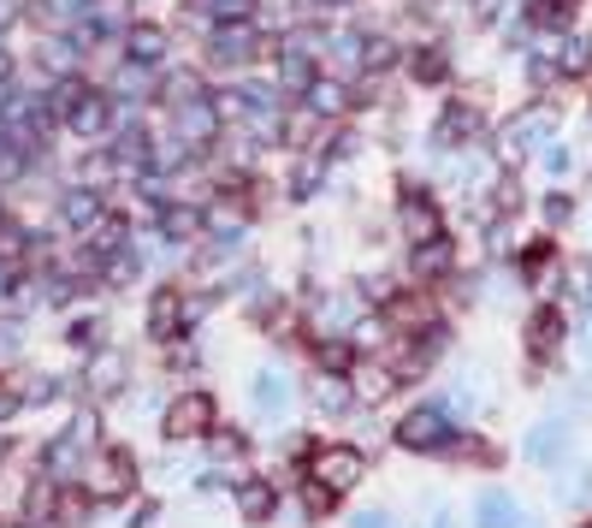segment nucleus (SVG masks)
<instances>
[{
  "mask_svg": "<svg viewBox=\"0 0 592 528\" xmlns=\"http://www.w3.org/2000/svg\"><path fill=\"white\" fill-rule=\"evenodd\" d=\"M450 434H457V416L445 404H421V410H409L397 422V446L404 451H445Z\"/></svg>",
  "mask_w": 592,
  "mask_h": 528,
  "instance_id": "nucleus-1",
  "label": "nucleus"
},
{
  "mask_svg": "<svg viewBox=\"0 0 592 528\" xmlns=\"http://www.w3.org/2000/svg\"><path fill=\"white\" fill-rule=\"evenodd\" d=\"M131 487H136V457L131 451L113 446V451H101L95 464H90V493H95L101 505H119Z\"/></svg>",
  "mask_w": 592,
  "mask_h": 528,
  "instance_id": "nucleus-2",
  "label": "nucleus"
},
{
  "mask_svg": "<svg viewBox=\"0 0 592 528\" xmlns=\"http://www.w3.org/2000/svg\"><path fill=\"white\" fill-rule=\"evenodd\" d=\"M90 451H95V416L83 410V416H72V428L48 446V475H54V481H60V475H72Z\"/></svg>",
  "mask_w": 592,
  "mask_h": 528,
  "instance_id": "nucleus-3",
  "label": "nucleus"
},
{
  "mask_svg": "<svg viewBox=\"0 0 592 528\" xmlns=\"http://www.w3.org/2000/svg\"><path fill=\"white\" fill-rule=\"evenodd\" d=\"M161 428H166V439L207 434V428H214V398H207V392H184V398H172L166 416H161Z\"/></svg>",
  "mask_w": 592,
  "mask_h": 528,
  "instance_id": "nucleus-4",
  "label": "nucleus"
},
{
  "mask_svg": "<svg viewBox=\"0 0 592 528\" xmlns=\"http://www.w3.org/2000/svg\"><path fill=\"white\" fill-rule=\"evenodd\" d=\"M397 226H404L409 244H427V237H439V202H432L421 184H404V196H397Z\"/></svg>",
  "mask_w": 592,
  "mask_h": 528,
  "instance_id": "nucleus-5",
  "label": "nucleus"
},
{
  "mask_svg": "<svg viewBox=\"0 0 592 528\" xmlns=\"http://www.w3.org/2000/svg\"><path fill=\"white\" fill-rule=\"evenodd\" d=\"M184 321H190V303L178 285H161V292L149 297V338H161V345H172V338L184 333Z\"/></svg>",
  "mask_w": 592,
  "mask_h": 528,
  "instance_id": "nucleus-6",
  "label": "nucleus"
},
{
  "mask_svg": "<svg viewBox=\"0 0 592 528\" xmlns=\"http://www.w3.org/2000/svg\"><path fill=\"white\" fill-rule=\"evenodd\" d=\"M315 481L333 487V493H350L361 481V451L356 446H326L315 451Z\"/></svg>",
  "mask_w": 592,
  "mask_h": 528,
  "instance_id": "nucleus-7",
  "label": "nucleus"
},
{
  "mask_svg": "<svg viewBox=\"0 0 592 528\" xmlns=\"http://www.w3.org/2000/svg\"><path fill=\"white\" fill-rule=\"evenodd\" d=\"M528 464H539V469H557L569 457V422L563 416H551V422H539V428L528 434Z\"/></svg>",
  "mask_w": 592,
  "mask_h": 528,
  "instance_id": "nucleus-8",
  "label": "nucleus"
},
{
  "mask_svg": "<svg viewBox=\"0 0 592 528\" xmlns=\"http://www.w3.org/2000/svg\"><path fill=\"white\" fill-rule=\"evenodd\" d=\"M255 54H261V30H255L249 19L214 30V60H220V65H249Z\"/></svg>",
  "mask_w": 592,
  "mask_h": 528,
  "instance_id": "nucleus-9",
  "label": "nucleus"
},
{
  "mask_svg": "<svg viewBox=\"0 0 592 528\" xmlns=\"http://www.w3.org/2000/svg\"><path fill=\"white\" fill-rule=\"evenodd\" d=\"M480 138V108H468V101H450V108L439 113V125H432V143L439 149H462Z\"/></svg>",
  "mask_w": 592,
  "mask_h": 528,
  "instance_id": "nucleus-10",
  "label": "nucleus"
},
{
  "mask_svg": "<svg viewBox=\"0 0 592 528\" xmlns=\"http://www.w3.org/2000/svg\"><path fill=\"white\" fill-rule=\"evenodd\" d=\"M60 226H72V232H90L95 226V220L101 214H108V202H101V191H95V184H72V191H65L60 196Z\"/></svg>",
  "mask_w": 592,
  "mask_h": 528,
  "instance_id": "nucleus-11",
  "label": "nucleus"
},
{
  "mask_svg": "<svg viewBox=\"0 0 592 528\" xmlns=\"http://www.w3.org/2000/svg\"><path fill=\"white\" fill-rule=\"evenodd\" d=\"M172 113H178V138H184V143H196V149H207V138L220 131V113H214V101H207V95L178 101Z\"/></svg>",
  "mask_w": 592,
  "mask_h": 528,
  "instance_id": "nucleus-12",
  "label": "nucleus"
},
{
  "mask_svg": "<svg viewBox=\"0 0 592 528\" xmlns=\"http://www.w3.org/2000/svg\"><path fill=\"white\" fill-rule=\"evenodd\" d=\"M65 125H72L78 138H101V131L113 125V101L101 95V90H83V95H78V108L65 113Z\"/></svg>",
  "mask_w": 592,
  "mask_h": 528,
  "instance_id": "nucleus-13",
  "label": "nucleus"
},
{
  "mask_svg": "<svg viewBox=\"0 0 592 528\" xmlns=\"http://www.w3.org/2000/svg\"><path fill=\"white\" fill-rule=\"evenodd\" d=\"M521 522H528V517H521V505L503 487H486L474 499V528H521Z\"/></svg>",
  "mask_w": 592,
  "mask_h": 528,
  "instance_id": "nucleus-14",
  "label": "nucleus"
},
{
  "mask_svg": "<svg viewBox=\"0 0 592 528\" xmlns=\"http://www.w3.org/2000/svg\"><path fill=\"white\" fill-rule=\"evenodd\" d=\"M154 226H161L166 244H190V237H202V209L196 202H166V209L154 214Z\"/></svg>",
  "mask_w": 592,
  "mask_h": 528,
  "instance_id": "nucleus-15",
  "label": "nucleus"
},
{
  "mask_svg": "<svg viewBox=\"0 0 592 528\" xmlns=\"http://www.w3.org/2000/svg\"><path fill=\"white\" fill-rule=\"evenodd\" d=\"M125 60H131V65H149V72H154V65L166 60V30H161V24H131V30H125Z\"/></svg>",
  "mask_w": 592,
  "mask_h": 528,
  "instance_id": "nucleus-16",
  "label": "nucleus"
},
{
  "mask_svg": "<svg viewBox=\"0 0 592 528\" xmlns=\"http://www.w3.org/2000/svg\"><path fill=\"white\" fill-rule=\"evenodd\" d=\"M551 131H557V108H545V101H539V108H528V113L510 119V131H503V138L521 143V149H533V143H545Z\"/></svg>",
  "mask_w": 592,
  "mask_h": 528,
  "instance_id": "nucleus-17",
  "label": "nucleus"
},
{
  "mask_svg": "<svg viewBox=\"0 0 592 528\" xmlns=\"http://www.w3.org/2000/svg\"><path fill=\"white\" fill-rule=\"evenodd\" d=\"M249 392H255V410H261V416H285V410H290V398H296L290 380H285L278 368H261Z\"/></svg>",
  "mask_w": 592,
  "mask_h": 528,
  "instance_id": "nucleus-18",
  "label": "nucleus"
},
{
  "mask_svg": "<svg viewBox=\"0 0 592 528\" xmlns=\"http://www.w3.org/2000/svg\"><path fill=\"white\" fill-rule=\"evenodd\" d=\"M457 267V244L439 232V237H427V244H415V280H439Z\"/></svg>",
  "mask_w": 592,
  "mask_h": 528,
  "instance_id": "nucleus-19",
  "label": "nucleus"
},
{
  "mask_svg": "<svg viewBox=\"0 0 592 528\" xmlns=\"http://www.w3.org/2000/svg\"><path fill=\"white\" fill-rule=\"evenodd\" d=\"M83 237H90V267H101L108 255L125 250V220H119V214H101V220H95V226L83 232Z\"/></svg>",
  "mask_w": 592,
  "mask_h": 528,
  "instance_id": "nucleus-20",
  "label": "nucleus"
},
{
  "mask_svg": "<svg viewBox=\"0 0 592 528\" xmlns=\"http://www.w3.org/2000/svg\"><path fill=\"white\" fill-rule=\"evenodd\" d=\"M278 83H285L290 95H303L308 83H315V54H308V48H296V42H285V54H278Z\"/></svg>",
  "mask_w": 592,
  "mask_h": 528,
  "instance_id": "nucleus-21",
  "label": "nucleus"
},
{
  "mask_svg": "<svg viewBox=\"0 0 592 528\" xmlns=\"http://www.w3.org/2000/svg\"><path fill=\"white\" fill-rule=\"evenodd\" d=\"M557 345H563V309H533V321H528V351L533 356H551Z\"/></svg>",
  "mask_w": 592,
  "mask_h": 528,
  "instance_id": "nucleus-22",
  "label": "nucleus"
},
{
  "mask_svg": "<svg viewBox=\"0 0 592 528\" xmlns=\"http://www.w3.org/2000/svg\"><path fill=\"white\" fill-rule=\"evenodd\" d=\"M273 505H278V493H273V481H261V475H249V481L237 487L243 522H267V517H273Z\"/></svg>",
  "mask_w": 592,
  "mask_h": 528,
  "instance_id": "nucleus-23",
  "label": "nucleus"
},
{
  "mask_svg": "<svg viewBox=\"0 0 592 528\" xmlns=\"http://www.w3.org/2000/svg\"><path fill=\"white\" fill-rule=\"evenodd\" d=\"M303 95H308V113H320V119H333V113L350 108V90H344V83H333V78H315Z\"/></svg>",
  "mask_w": 592,
  "mask_h": 528,
  "instance_id": "nucleus-24",
  "label": "nucleus"
},
{
  "mask_svg": "<svg viewBox=\"0 0 592 528\" xmlns=\"http://www.w3.org/2000/svg\"><path fill=\"white\" fill-rule=\"evenodd\" d=\"M90 386L101 392V398H113V392L125 386V356H119V351L95 356V363H90Z\"/></svg>",
  "mask_w": 592,
  "mask_h": 528,
  "instance_id": "nucleus-25",
  "label": "nucleus"
},
{
  "mask_svg": "<svg viewBox=\"0 0 592 528\" xmlns=\"http://www.w3.org/2000/svg\"><path fill=\"white\" fill-rule=\"evenodd\" d=\"M557 72H563V78H586L592 72V42L586 37L557 42Z\"/></svg>",
  "mask_w": 592,
  "mask_h": 528,
  "instance_id": "nucleus-26",
  "label": "nucleus"
},
{
  "mask_svg": "<svg viewBox=\"0 0 592 528\" xmlns=\"http://www.w3.org/2000/svg\"><path fill=\"white\" fill-rule=\"evenodd\" d=\"M320 179H326V161L320 155H303V161H296V173H290V196H315Z\"/></svg>",
  "mask_w": 592,
  "mask_h": 528,
  "instance_id": "nucleus-27",
  "label": "nucleus"
},
{
  "mask_svg": "<svg viewBox=\"0 0 592 528\" xmlns=\"http://www.w3.org/2000/svg\"><path fill=\"white\" fill-rule=\"evenodd\" d=\"M445 72H450V54H445L439 42H432V48H421V54H415V83H439Z\"/></svg>",
  "mask_w": 592,
  "mask_h": 528,
  "instance_id": "nucleus-28",
  "label": "nucleus"
},
{
  "mask_svg": "<svg viewBox=\"0 0 592 528\" xmlns=\"http://www.w3.org/2000/svg\"><path fill=\"white\" fill-rule=\"evenodd\" d=\"M24 250H30V232L7 214V220H0V262H19Z\"/></svg>",
  "mask_w": 592,
  "mask_h": 528,
  "instance_id": "nucleus-29",
  "label": "nucleus"
},
{
  "mask_svg": "<svg viewBox=\"0 0 592 528\" xmlns=\"http://www.w3.org/2000/svg\"><path fill=\"white\" fill-rule=\"evenodd\" d=\"M196 95H207L196 72H172V78H166V95H161V101H172V108H178V101H196Z\"/></svg>",
  "mask_w": 592,
  "mask_h": 528,
  "instance_id": "nucleus-30",
  "label": "nucleus"
},
{
  "mask_svg": "<svg viewBox=\"0 0 592 528\" xmlns=\"http://www.w3.org/2000/svg\"><path fill=\"white\" fill-rule=\"evenodd\" d=\"M350 363H356V345H344V338H326V345H320V368L326 374H344Z\"/></svg>",
  "mask_w": 592,
  "mask_h": 528,
  "instance_id": "nucleus-31",
  "label": "nucleus"
},
{
  "mask_svg": "<svg viewBox=\"0 0 592 528\" xmlns=\"http://www.w3.org/2000/svg\"><path fill=\"white\" fill-rule=\"evenodd\" d=\"M315 398H320V410H350V398H356V392H350V386H344L338 374H333V380H320Z\"/></svg>",
  "mask_w": 592,
  "mask_h": 528,
  "instance_id": "nucleus-32",
  "label": "nucleus"
},
{
  "mask_svg": "<svg viewBox=\"0 0 592 528\" xmlns=\"http://www.w3.org/2000/svg\"><path fill=\"white\" fill-rule=\"evenodd\" d=\"M143 90H149V65H125V72H119V95L143 101Z\"/></svg>",
  "mask_w": 592,
  "mask_h": 528,
  "instance_id": "nucleus-33",
  "label": "nucleus"
},
{
  "mask_svg": "<svg viewBox=\"0 0 592 528\" xmlns=\"http://www.w3.org/2000/svg\"><path fill=\"white\" fill-rule=\"evenodd\" d=\"M214 19H220V24H243V19H255V0H214Z\"/></svg>",
  "mask_w": 592,
  "mask_h": 528,
  "instance_id": "nucleus-34",
  "label": "nucleus"
},
{
  "mask_svg": "<svg viewBox=\"0 0 592 528\" xmlns=\"http://www.w3.org/2000/svg\"><path fill=\"white\" fill-rule=\"evenodd\" d=\"M333 499H338V493H333V487H320V481H308V493H303L308 517H326V510H333Z\"/></svg>",
  "mask_w": 592,
  "mask_h": 528,
  "instance_id": "nucleus-35",
  "label": "nucleus"
},
{
  "mask_svg": "<svg viewBox=\"0 0 592 528\" xmlns=\"http://www.w3.org/2000/svg\"><path fill=\"white\" fill-rule=\"evenodd\" d=\"M539 214H545V220H551V226H569V214H574V202H569L563 191H551V196H545V209H539Z\"/></svg>",
  "mask_w": 592,
  "mask_h": 528,
  "instance_id": "nucleus-36",
  "label": "nucleus"
},
{
  "mask_svg": "<svg viewBox=\"0 0 592 528\" xmlns=\"http://www.w3.org/2000/svg\"><path fill=\"white\" fill-rule=\"evenodd\" d=\"M101 333H108V327H101V321H78V327H72V345L95 351V345H101Z\"/></svg>",
  "mask_w": 592,
  "mask_h": 528,
  "instance_id": "nucleus-37",
  "label": "nucleus"
},
{
  "mask_svg": "<svg viewBox=\"0 0 592 528\" xmlns=\"http://www.w3.org/2000/svg\"><path fill=\"white\" fill-rule=\"evenodd\" d=\"M207 439H214V457H237V451H243L237 434H214V428H207Z\"/></svg>",
  "mask_w": 592,
  "mask_h": 528,
  "instance_id": "nucleus-38",
  "label": "nucleus"
},
{
  "mask_svg": "<svg viewBox=\"0 0 592 528\" xmlns=\"http://www.w3.org/2000/svg\"><path fill=\"white\" fill-rule=\"evenodd\" d=\"M350 528H397L386 510H361V517H350Z\"/></svg>",
  "mask_w": 592,
  "mask_h": 528,
  "instance_id": "nucleus-39",
  "label": "nucleus"
},
{
  "mask_svg": "<svg viewBox=\"0 0 592 528\" xmlns=\"http://www.w3.org/2000/svg\"><path fill=\"white\" fill-rule=\"evenodd\" d=\"M545 166H551V173H569V149L551 143V149H545Z\"/></svg>",
  "mask_w": 592,
  "mask_h": 528,
  "instance_id": "nucleus-40",
  "label": "nucleus"
},
{
  "mask_svg": "<svg viewBox=\"0 0 592 528\" xmlns=\"http://www.w3.org/2000/svg\"><path fill=\"white\" fill-rule=\"evenodd\" d=\"M12 410H19V392H12V386H0V422H7Z\"/></svg>",
  "mask_w": 592,
  "mask_h": 528,
  "instance_id": "nucleus-41",
  "label": "nucleus"
},
{
  "mask_svg": "<svg viewBox=\"0 0 592 528\" xmlns=\"http://www.w3.org/2000/svg\"><path fill=\"white\" fill-rule=\"evenodd\" d=\"M0 351H19V327H7V321H0Z\"/></svg>",
  "mask_w": 592,
  "mask_h": 528,
  "instance_id": "nucleus-42",
  "label": "nucleus"
},
{
  "mask_svg": "<svg viewBox=\"0 0 592 528\" xmlns=\"http://www.w3.org/2000/svg\"><path fill=\"white\" fill-rule=\"evenodd\" d=\"M427 528H457V517H450V510L439 505V510H432V517H427Z\"/></svg>",
  "mask_w": 592,
  "mask_h": 528,
  "instance_id": "nucleus-43",
  "label": "nucleus"
},
{
  "mask_svg": "<svg viewBox=\"0 0 592 528\" xmlns=\"http://www.w3.org/2000/svg\"><path fill=\"white\" fill-rule=\"evenodd\" d=\"M0 297H12V262H0Z\"/></svg>",
  "mask_w": 592,
  "mask_h": 528,
  "instance_id": "nucleus-44",
  "label": "nucleus"
},
{
  "mask_svg": "<svg viewBox=\"0 0 592 528\" xmlns=\"http://www.w3.org/2000/svg\"><path fill=\"white\" fill-rule=\"evenodd\" d=\"M0 83H12V54L0 48Z\"/></svg>",
  "mask_w": 592,
  "mask_h": 528,
  "instance_id": "nucleus-45",
  "label": "nucleus"
},
{
  "mask_svg": "<svg viewBox=\"0 0 592 528\" xmlns=\"http://www.w3.org/2000/svg\"><path fill=\"white\" fill-rule=\"evenodd\" d=\"M320 7H350V0H320Z\"/></svg>",
  "mask_w": 592,
  "mask_h": 528,
  "instance_id": "nucleus-46",
  "label": "nucleus"
},
{
  "mask_svg": "<svg viewBox=\"0 0 592 528\" xmlns=\"http://www.w3.org/2000/svg\"><path fill=\"white\" fill-rule=\"evenodd\" d=\"M0 457H7V439H0Z\"/></svg>",
  "mask_w": 592,
  "mask_h": 528,
  "instance_id": "nucleus-47",
  "label": "nucleus"
}]
</instances>
